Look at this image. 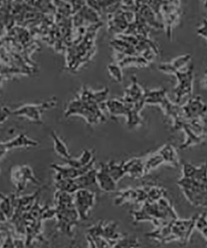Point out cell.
Listing matches in <instances>:
<instances>
[{"instance_id": "obj_1", "label": "cell", "mask_w": 207, "mask_h": 248, "mask_svg": "<svg viewBox=\"0 0 207 248\" xmlns=\"http://www.w3.org/2000/svg\"><path fill=\"white\" fill-rule=\"evenodd\" d=\"M183 175L177 181L185 196L195 207H207V165L199 167L185 163Z\"/></svg>"}, {"instance_id": "obj_2", "label": "cell", "mask_w": 207, "mask_h": 248, "mask_svg": "<svg viewBox=\"0 0 207 248\" xmlns=\"http://www.w3.org/2000/svg\"><path fill=\"white\" fill-rule=\"evenodd\" d=\"M199 214H195L192 218L171 221L163 227L156 228L154 231L146 234L148 238L165 244L172 241H179L183 245L188 244L195 228L196 220Z\"/></svg>"}, {"instance_id": "obj_3", "label": "cell", "mask_w": 207, "mask_h": 248, "mask_svg": "<svg viewBox=\"0 0 207 248\" xmlns=\"http://www.w3.org/2000/svg\"><path fill=\"white\" fill-rule=\"evenodd\" d=\"M132 214L136 222L150 221L156 228L163 227L178 218L172 205L166 198L157 201L146 202L141 209Z\"/></svg>"}, {"instance_id": "obj_4", "label": "cell", "mask_w": 207, "mask_h": 248, "mask_svg": "<svg viewBox=\"0 0 207 248\" xmlns=\"http://www.w3.org/2000/svg\"><path fill=\"white\" fill-rule=\"evenodd\" d=\"M144 97L146 103L159 104L167 116L172 118L174 130L182 129L184 124L188 123L183 108L171 103L166 96V89L146 91Z\"/></svg>"}, {"instance_id": "obj_5", "label": "cell", "mask_w": 207, "mask_h": 248, "mask_svg": "<svg viewBox=\"0 0 207 248\" xmlns=\"http://www.w3.org/2000/svg\"><path fill=\"white\" fill-rule=\"evenodd\" d=\"M57 210V228L60 231L71 235L72 230L78 223L79 216L75 205L66 208H55Z\"/></svg>"}, {"instance_id": "obj_6", "label": "cell", "mask_w": 207, "mask_h": 248, "mask_svg": "<svg viewBox=\"0 0 207 248\" xmlns=\"http://www.w3.org/2000/svg\"><path fill=\"white\" fill-rule=\"evenodd\" d=\"M11 179L19 193L26 189L29 182L36 185L39 184L32 168L28 165L17 166L12 168Z\"/></svg>"}, {"instance_id": "obj_7", "label": "cell", "mask_w": 207, "mask_h": 248, "mask_svg": "<svg viewBox=\"0 0 207 248\" xmlns=\"http://www.w3.org/2000/svg\"><path fill=\"white\" fill-rule=\"evenodd\" d=\"M178 81L177 86L174 89L176 95V103L179 104L184 96L191 97L192 93V82L193 78V65L189 66L186 71L177 70L173 73Z\"/></svg>"}, {"instance_id": "obj_8", "label": "cell", "mask_w": 207, "mask_h": 248, "mask_svg": "<svg viewBox=\"0 0 207 248\" xmlns=\"http://www.w3.org/2000/svg\"><path fill=\"white\" fill-rule=\"evenodd\" d=\"M74 205L79 214L80 220H86L89 212L95 202V194L88 189H81L74 194Z\"/></svg>"}, {"instance_id": "obj_9", "label": "cell", "mask_w": 207, "mask_h": 248, "mask_svg": "<svg viewBox=\"0 0 207 248\" xmlns=\"http://www.w3.org/2000/svg\"><path fill=\"white\" fill-rule=\"evenodd\" d=\"M182 108L188 121H203L207 112V105L202 102L200 96L191 97Z\"/></svg>"}, {"instance_id": "obj_10", "label": "cell", "mask_w": 207, "mask_h": 248, "mask_svg": "<svg viewBox=\"0 0 207 248\" xmlns=\"http://www.w3.org/2000/svg\"><path fill=\"white\" fill-rule=\"evenodd\" d=\"M38 145V142L28 138L25 134H20L8 142L1 143L0 145L1 158L6 155L9 150L20 147H32Z\"/></svg>"}, {"instance_id": "obj_11", "label": "cell", "mask_w": 207, "mask_h": 248, "mask_svg": "<svg viewBox=\"0 0 207 248\" xmlns=\"http://www.w3.org/2000/svg\"><path fill=\"white\" fill-rule=\"evenodd\" d=\"M97 181L98 186L102 191L111 192L117 189V183L109 174L106 163H100L99 170H97Z\"/></svg>"}, {"instance_id": "obj_12", "label": "cell", "mask_w": 207, "mask_h": 248, "mask_svg": "<svg viewBox=\"0 0 207 248\" xmlns=\"http://www.w3.org/2000/svg\"><path fill=\"white\" fill-rule=\"evenodd\" d=\"M124 170L126 174L131 178L138 179L142 178L146 174V157L134 158L124 162Z\"/></svg>"}, {"instance_id": "obj_13", "label": "cell", "mask_w": 207, "mask_h": 248, "mask_svg": "<svg viewBox=\"0 0 207 248\" xmlns=\"http://www.w3.org/2000/svg\"><path fill=\"white\" fill-rule=\"evenodd\" d=\"M50 167L55 172L54 180L62 179H75L82 175L81 169H76L68 165H61L52 163Z\"/></svg>"}, {"instance_id": "obj_14", "label": "cell", "mask_w": 207, "mask_h": 248, "mask_svg": "<svg viewBox=\"0 0 207 248\" xmlns=\"http://www.w3.org/2000/svg\"><path fill=\"white\" fill-rule=\"evenodd\" d=\"M94 150H84L81 156L77 158H71L66 161V165L70 167L81 169L82 168L87 167L91 163L95 161Z\"/></svg>"}, {"instance_id": "obj_15", "label": "cell", "mask_w": 207, "mask_h": 248, "mask_svg": "<svg viewBox=\"0 0 207 248\" xmlns=\"http://www.w3.org/2000/svg\"><path fill=\"white\" fill-rule=\"evenodd\" d=\"M46 104L41 106L28 105L23 106L18 110L13 112L15 115H20L28 117L31 120L36 122L37 123H41V113L42 108H46Z\"/></svg>"}, {"instance_id": "obj_16", "label": "cell", "mask_w": 207, "mask_h": 248, "mask_svg": "<svg viewBox=\"0 0 207 248\" xmlns=\"http://www.w3.org/2000/svg\"><path fill=\"white\" fill-rule=\"evenodd\" d=\"M97 170L94 168L89 170L86 174L81 175L75 179V182L81 189H88V188L92 187L93 186H98L97 181Z\"/></svg>"}, {"instance_id": "obj_17", "label": "cell", "mask_w": 207, "mask_h": 248, "mask_svg": "<svg viewBox=\"0 0 207 248\" xmlns=\"http://www.w3.org/2000/svg\"><path fill=\"white\" fill-rule=\"evenodd\" d=\"M190 55H183L175 59L171 63L160 64L159 69L163 72L173 74L176 71L180 70V68L188 63L190 61Z\"/></svg>"}, {"instance_id": "obj_18", "label": "cell", "mask_w": 207, "mask_h": 248, "mask_svg": "<svg viewBox=\"0 0 207 248\" xmlns=\"http://www.w3.org/2000/svg\"><path fill=\"white\" fill-rule=\"evenodd\" d=\"M124 162L125 161L117 163L115 161L111 160L106 163L109 174L117 184L126 174L124 170Z\"/></svg>"}, {"instance_id": "obj_19", "label": "cell", "mask_w": 207, "mask_h": 248, "mask_svg": "<svg viewBox=\"0 0 207 248\" xmlns=\"http://www.w3.org/2000/svg\"><path fill=\"white\" fill-rule=\"evenodd\" d=\"M15 198L14 194L10 196L1 194V213L4 214L8 220H11L14 216Z\"/></svg>"}, {"instance_id": "obj_20", "label": "cell", "mask_w": 207, "mask_h": 248, "mask_svg": "<svg viewBox=\"0 0 207 248\" xmlns=\"http://www.w3.org/2000/svg\"><path fill=\"white\" fill-rule=\"evenodd\" d=\"M144 93L138 85L137 80L135 79L133 85L126 90L124 103L136 104L144 99Z\"/></svg>"}, {"instance_id": "obj_21", "label": "cell", "mask_w": 207, "mask_h": 248, "mask_svg": "<svg viewBox=\"0 0 207 248\" xmlns=\"http://www.w3.org/2000/svg\"><path fill=\"white\" fill-rule=\"evenodd\" d=\"M54 185L57 190L70 194H75L79 190L74 179H62L54 180Z\"/></svg>"}, {"instance_id": "obj_22", "label": "cell", "mask_w": 207, "mask_h": 248, "mask_svg": "<svg viewBox=\"0 0 207 248\" xmlns=\"http://www.w3.org/2000/svg\"><path fill=\"white\" fill-rule=\"evenodd\" d=\"M51 136L54 141V150L57 154L62 157L64 160H68L72 158L65 143L59 138L56 133L51 132Z\"/></svg>"}, {"instance_id": "obj_23", "label": "cell", "mask_w": 207, "mask_h": 248, "mask_svg": "<svg viewBox=\"0 0 207 248\" xmlns=\"http://www.w3.org/2000/svg\"><path fill=\"white\" fill-rule=\"evenodd\" d=\"M159 151L163 156L166 163L171 164L173 167H179V158H178L176 152L172 145L169 144L164 145Z\"/></svg>"}, {"instance_id": "obj_24", "label": "cell", "mask_w": 207, "mask_h": 248, "mask_svg": "<svg viewBox=\"0 0 207 248\" xmlns=\"http://www.w3.org/2000/svg\"><path fill=\"white\" fill-rule=\"evenodd\" d=\"M165 162V160L159 151L151 155L150 156L146 157V174L149 173L153 170L159 167L162 164Z\"/></svg>"}, {"instance_id": "obj_25", "label": "cell", "mask_w": 207, "mask_h": 248, "mask_svg": "<svg viewBox=\"0 0 207 248\" xmlns=\"http://www.w3.org/2000/svg\"><path fill=\"white\" fill-rule=\"evenodd\" d=\"M195 228L201 232L207 241V212L198 216Z\"/></svg>"}, {"instance_id": "obj_26", "label": "cell", "mask_w": 207, "mask_h": 248, "mask_svg": "<svg viewBox=\"0 0 207 248\" xmlns=\"http://www.w3.org/2000/svg\"><path fill=\"white\" fill-rule=\"evenodd\" d=\"M109 70L113 76L116 78L118 81H122V74L119 66L115 65H110L108 66Z\"/></svg>"}, {"instance_id": "obj_27", "label": "cell", "mask_w": 207, "mask_h": 248, "mask_svg": "<svg viewBox=\"0 0 207 248\" xmlns=\"http://www.w3.org/2000/svg\"><path fill=\"white\" fill-rule=\"evenodd\" d=\"M197 32L207 39V19L204 20L203 26L198 30Z\"/></svg>"}, {"instance_id": "obj_28", "label": "cell", "mask_w": 207, "mask_h": 248, "mask_svg": "<svg viewBox=\"0 0 207 248\" xmlns=\"http://www.w3.org/2000/svg\"><path fill=\"white\" fill-rule=\"evenodd\" d=\"M205 6H206V8H207V1L206 2V4H205Z\"/></svg>"}, {"instance_id": "obj_29", "label": "cell", "mask_w": 207, "mask_h": 248, "mask_svg": "<svg viewBox=\"0 0 207 248\" xmlns=\"http://www.w3.org/2000/svg\"><path fill=\"white\" fill-rule=\"evenodd\" d=\"M206 75H207V70H206Z\"/></svg>"}, {"instance_id": "obj_30", "label": "cell", "mask_w": 207, "mask_h": 248, "mask_svg": "<svg viewBox=\"0 0 207 248\" xmlns=\"http://www.w3.org/2000/svg\"></svg>"}]
</instances>
